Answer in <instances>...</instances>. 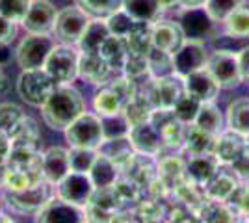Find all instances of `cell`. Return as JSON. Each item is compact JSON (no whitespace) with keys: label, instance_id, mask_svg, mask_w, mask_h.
<instances>
[{"label":"cell","instance_id":"cell-47","mask_svg":"<svg viewBox=\"0 0 249 223\" xmlns=\"http://www.w3.org/2000/svg\"><path fill=\"white\" fill-rule=\"evenodd\" d=\"M227 203L232 205V208L240 216H244V218L249 220V184H242L240 182V186L236 188V191L232 193V197Z\"/></svg>","mask_w":249,"mask_h":223},{"label":"cell","instance_id":"cell-21","mask_svg":"<svg viewBox=\"0 0 249 223\" xmlns=\"http://www.w3.org/2000/svg\"><path fill=\"white\" fill-rule=\"evenodd\" d=\"M244 147H246V138L236 134V132H232V130H229V128H225L214 139L212 154L218 158V162L223 168H229L242 154Z\"/></svg>","mask_w":249,"mask_h":223},{"label":"cell","instance_id":"cell-26","mask_svg":"<svg viewBox=\"0 0 249 223\" xmlns=\"http://www.w3.org/2000/svg\"><path fill=\"white\" fill-rule=\"evenodd\" d=\"M112 34L108 30V24H106V19L103 17H93L91 22L88 24L86 32H84L82 39L78 41V51L86 54H99L103 43L110 37Z\"/></svg>","mask_w":249,"mask_h":223},{"label":"cell","instance_id":"cell-34","mask_svg":"<svg viewBox=\"0 0 249 223\" xmlns=\"http://www.w3.org/2000/svg\"><path fill=\"white\" fill-rule=\"evenodd\" d=\"M199 214L203 223H238L240 218V214L232 208L231 203L208 201V199H205Z\"/></svg>","mask_w":249,"mask_h":223},{"label":"cell","instance_id":"cell-30","mask_svg":"<svg viewBox=\"0 0 249 223\" xmlns=\"http://www.w3.org/2000/svg\"><path fill=\"white\" fill-rule=\"evenodd\" d=\"M192 125L208 132L210 136H218L225 130V112H221L216 103H203Z\"/></svg>","mask_w":249,"mask_h":223},{"label":"cell","instance_id":"cell-4","mask_svg":"<svg viewBox=\"0 0 249 223\" xmlns=\"http://www.w3.org/2000/svg\"><path fill=\"white\" fill-rule=\"evenodd\" d=\"M54 195H56V186L45 179L22 191H13V193L2 191L4 206H8L11 212L21 214V216H26V214L36 216Z\"/></svg>","mask_w":249,"mask_h":223},{"label":"cell","instance_id":"cell-43","mask_svg":"<svg viewBox=\"0 0 249 223\" xmlns=\"http://www.w3.org/2000/svg\"><path fill=\"white\" fill-rule=\"evenodd\" d=\"M95 158H97V151L69 147V162H71V171H74V173L89 175V171L95 164Z\"/></svg>","mask_w":249,"mask_h":223},{"label":"cell","instance_id":"cell-28","mask_svg":"<svg viewBox=\"0 0 249 223\" xmlns=\"http://www.w3.org/2000/svg\"><path fill=\"white\" fill-rule=\"evenodd\" d=\"M89 179L95 184V190L112 188V186H115V182L121 179V168L117 164H114L110 158H106V156L97 153L93 168L89 171Z\"/></svg>","mask_w":249,"mask_h":223},{"label":"cell","instance_id":"cell-49","mask_svg":"<svg viewBox=\"0 0 249 223\" xmlns=\"http://www.w3.org/2000/svg\"><path fill=\"white\" fill-rule=\"evenodd\" d=\"M231 171L238 177L240 181H249V149L244 147L242 154L232 162V166H229Z\"/></svg>","mask_w":249,"mask_h":223},{"label":"cell","instance_id":"cell-15","mask_svg":"<svg viewBox=\"0 0 249 223\" xmlns=\"http://www.w3.org/2000/svg\"><path fill=\"white\" fill-rule=\"evenodd\" d=\"M58 10L49 0H32L30 10L26 13L22 28L26 34H52L56 24Z\"/></svg>","mask_w":249,"mask_h":223},{"label":"cell","instance_id":"cell-32","mask_svg":"<svg viewBox=\"0 0 249 223\" xmlns=\"http://www.w3.org/2000/svg\"><path fill=\"white\" fill-rule=\"evenodd\" d=\"M153 112H155L153 103L147 99V95L143 91H140L130 103L124 104L123 117L126 119L128 127L132 128V127H138V125H143V123H149Z\"/></svg>","mask_w":249,"mask_h":223},{"label":"cell","instance_id":"cell-9","mask_svg":"<svg viewBox=\"0 0 249 223\" xmlns=\"http://www.w3.org/2000/svg\"><path fill=\"white\" fill-rule=\"evenodd\" d=\"M207 69L214 76L221 89H236L244 82V74L240 69L238 52L227 49H218L208 54Z\"/></svg>","mask_w":249,"mask_h":223},{"label":"cell","instance_id":"cell-60","mask_svg":"<svg viewBox=\"0 0 249 223\" xmlns=\"http://www.w3.org/2000/svg\"><path fill=\"white\" fill-rule=\"evenodd\" d=\"M244 223H249V220H248V222H244Z\"/></svg>","mask_w":249,"mask_h":223},{"label":"cell","instance_id":"cell-56","mask_svg":"<svg viewBox=\"0 0 249 223\" xmlns=\"http://www.w3.org/2000/svg\"><path fill=\"white\" fill-rule=\"evenodd\" d=\"M4 86H6V76H4V69L0 67V91L4 89Z\"/></svg>","mask_w":249,"mask_h":223},{"label":"cell","instance_id":"cell-46","mask_svg":"<svg viewBox=\"0 0 249 223\" xmlns=\"http://www.w3.org/2000/svg\"><path fill=\"white\" fill-rule=\"evenodd\" d=\"M103 128H104V138H121V136H128V123L123 117V114L114 117H103Z\"/></svg>","mask_w":249,"mask_h":223},{"label":"cell","instance_id":"cell-13","mask_svg":"<svg viewBox=\"0 0 249 223\" xmlns=\"http://www.w3.org/2000/svg\"><path fill=\"white\" fill-rule=\"evenodd\" d=\"M208 54L210 52H207L205 43L184 41L173 54V73L184 78L190 73H196L199 69L207 67Z\"/></svg>","mask_w":249,"mask_h":223},{"label":"cell","instance_id":"cell-41","mask_svg":"<svg viewBox=\"0 0 249 223\" xmlns=\"http://www.w3.org/2000/svg\"><path fill=\"white\" fill-rule=\"evenodd\" d=\"M74 4L80 6L84 11H88L91 17H103V19L123 8V0H74Z\"/></svg>","mask_w":249,"mask_h":223},{"label":"cell","instance_id":"cell-12","mask_svg":"<svg viewBox=\"0 0 249 223\" xmlns=\"http://www.w3.org/2000/svg\"><path fill=\"white\" fill-rule=\"evenodd\" d=\"M95 193V184L91 182L89 175L86 173H74L71 171L62 182L56 184V195L65 201L88 206Z\"/></svg>","mask_w":249,"mask_h":223},{"label":"cell","instance_id":"cell-24","mask_svg":"<svg viewBox=\"0 0 249 223\" xmlns=\"http://www.w3.org/2000/svg\"><path fill=\"white\" fill-rule=\"evenodd\" d=\"M91 108L99 117H114L123 114L124 103L110 86L104 84L95 89L91 97Z\"/></svg>","mask_w":249,"mask_h":223},{"label":"cell","instance_id":"cell-31","mask_svg":"<svg viewBox=\"0 0 249 223\" xmlns=\"http://www.w3.org/2000/svg\"><path fill=\"white\" fill-rule=\"evenodd\" d=\"M99 54L106 60V64L112 67L114 73H123L126 60H128V47L123 37H117V35H110L106 41L103 43Z\"/></svg>","mask_w":249,"mask_h":223},{"label":"cell","instance_id":"cell-14","mask_svg":"<svg viewBox=\"0 0 249 223\" xmlns=\"http://www.w3.org/2000/svg\"><path fill=\"white\" fill-rule=\"evenodd\" d=\"M128 139L134 147L136 154L142 158H158L164 151V139L160 130L149 121L128 130Z\"/></svg>","mask_w":249,"mask_h":223},{"label":"cell","instance_id":"cell-3","mask_svg":"<svg viewBox=\"0 0 249 223\" xmlns=\"http://www.w3.org/2000/svg\"><path fill=\"white\" fill-rule=\"evenodd\" d=\"M67 147L74 149H91L97 151L104 141L103 117L95 112L86 110L82 116H78L69 127L62 132Z\"/></svg>","mask_w":249,"mask_h":223},{"label":"cell","instance_id":"cell-8","mask_svg":"<svg viewBox=\"0 0 249 223\" xmlns=\"http://www.w3.org/2000/svg\"><path fill=\"white\" fill-rule=\"evenodd\" d=\"M177 22H178L180 30L184 34L186 41L207 43L218 35V22L208 15L205 6L180 8Z\"/></svg>","mask_w":249,"mask_h":223},{"label":"cell","instance_id":"cell-52","mask_svg":"<svg viewBox=\"0 0 249 223\" xmlns=\"http://www.w3.org/2000/svg\"><path fill=\"white\" fill-rule=\"evenodd\" d=\"M15 52H11V45H0V67L8 65Z\"/></svg>","mask_w":249,"mask_h":223},{"label":"cell","instance_id":"cell-10","mask_svg":"<svg viewBox=\"0 0 249 223\" xmlns=\"http://www.w3.org/2000/svg\"><path fill=\"white\" fill-rule=\"evenodd\" d=\"M34 223H89V212H88V206L73 205L54 195L34 216Z\"/></svg>","mask_w":249,"mask_h":223},{"label":"cell","instance_id":"cell-6","mask_svg":"<svg viewBox=\"0 0 249 223\" xmlns=\"http://www.w3.org/2000/svg\"><path fill=\"white\" fill-rule=\"evenodd\" d=\"M91 15L88 11H84L80 6H65L63 10L58 11V17H56V24H54V30L52 35L56 43H62V45H73L76 47L78 41L82 39L84 32L88 28V24L91 22Z\"/></svg>","mask_w":249,"mask_h":223},{"label":"cell","instance_id":"cell-51","mask_svg":"<svg viewBox=\"0 0 249 223\" xmlns=\"http://www.w3.org/2000/svg\"><path fill=\"white\" fill-rule=\"evenodd\" d=\"M238 60H240L242 74H244V80H249V47H244V49L240 51Z\"/></svg>","mask_w":249,"mask_h":223},{"label":"cell","instance_id":"cell-53","mask_svg":"<svg viewBox=\"0 0 249 223\" xmlns=\"http://www.w3.org/2000/svg\"><path fill=\"white\" fill-rule=\"evenodd\" d=\"M207 0H180V8H199V6H205Z\"/></svg>","mask_w":249,"mask_h":223},{"label":"cell","instance_id":"cell-37","mask_svg":"<svg viewBox=\"0 0 249 223\" xmlns=\"http://www.w3.org/2000/svg\"><path fill=\"white\" fill-rule=\"evenodd\" d=\"M223 24V32L234 39H248L249 37V6L242 4L229 15Z\"/></svg>","mask_w":249,"mask_h":223},{"label":"cell","instance_id":"cell-1","mask_svg":"<svg viewBox=\"0 0 249 223\" xmlns=\"http://www.w3.org/2000/svg\"><path fill=\"white\" fill-rule=\"evenodd\" d=\"M45 127L54 132H63L78 116L88 110V103L73 84L58 86L41 108Z\"/></svg>","mask_w":249,"mask_h":223},{"label":"cell","instance_id":"cell-29","mask_svg":"<svg viewBox=\"0 0 249 223\" xmlns=\"http://www.w3.org/2000/svg\"><path fill=\"white\" fill-rule=\"evenodd\" d=\"M214 139H216V136H210L208 132L201 130V128L196 127V125H188L186 134H184V143H182V151H180V153H182L186 158L212 153Z\"/></svg>","mask_w":249,"mask_h":223},{"label":"cell","instance_id":"cell-11","mask_svg":"<svg viewBox=\"0 0 249 223\" xmlns=\"http://www.w3.org/2000/svg\"><path fill=\"white\" fill-rule=\"evenodd\" d=\"M143 93L155 108L173 110L177 101L184 95V82L177 74H169L162 78H149Z\"/></svg>","mask_w":249,"mask_h":223},{"label":"cell","instance_id":"cell-18","mask_svg":"<svg viewBox=\"0 0 249 223\" xmlns=\"http://www.w3.org/2000/svg\"><path fill=\"white\" fill-rule=\"evenodd\" d=\"M114 76L112 67L106 64L101 54H86L80 52V62H78V78L86 84L101 87L108 84Z\"/></svg>","mask_w":249,"mask_h":223},{"label":"cell","instance_id":"cell-42","mask_svg":"<svg viewBox=\"0 0 249 223\" xmlns=\"http://www.w3.org/2000/svg\"><path fill=\"white\" fill-rule=\"evenodd\" d=\"M201 101L197 99H194L192 95H184L180 97L178 101H177V104L173 106V116L180 121V123H184V125H192L194 121H196V117H197V112L199 108H201Z\"/></svg>","mask_w":249,"mask_h":223},{"label":"cell","instance_id":"cell-19","mask_svg":"<svg viewBox=\"0 0 249 223\" xmlns=\"http://www.w3.org/2000/svg\"><path fill=\"white\" fill-rule=\"evenodd\" d=\"M151 39H153L155 49L169 54H175L178 51V47L186 41L178 22L169 21V19H158L156 22H153Z\"/></svg>","mask_w":249,"mask_h":223},{"label":"cell","instance_id":"cell-38","mask_svg":"<svg viewBox=\"0 0 249 223\" xmlns=\"http://www.w3.org/2000/svg\"><path fill=\"white\" fill-rule=\"evenodd\" d=\"M24 117H26V112L22 110V106L10 101L0 103V132L11 136L19 128Z\"/></svg>","mask_w":249,"mask_h":223},{"label":"cell","instance_id":"cell-54","mask_svg":"<svg viewBox=\"0 0 249 223\" xmlns=\"http://www.w3.org/2000/svg\"><path fill=\"white\" fill-rule=\"evenodd\" d=\"M160 4H162L164 10H169V8H173V6H178L180 0H160Z\"/></svg>","mask_w":249,"mask_h":223},{"label":"cell","instance_id":"cell-16","mask_svg":"<svg viewBox=\"0 0 249 223\" xmlns=\"http://www.w3.org/2000/svg\"><path fill=\"white\" fill-rule=\"evenodd\" d=\"M71 173V162H69V147L52 145L43 151L41 156V175L43 179L51 184L62 182Z\"/></svg>","mask_w":249,"mask_h":223},{"label":"cell","instance_id":"cell-33","mask_svg":"<svg viewBox=\"0 0 249 223\" xmlns=\"http://www.w3.org/2000/svg\"><path fill=\"white\" fill-rule=\"evenodd\" d=\"M123 10L140 22H156L160 19L162 8L160 0H123Z\"/></svg>","mask_w":249,"mask_h":223},{"label":"cell","instance_id":"cell-23","mask_svg":"<svg viewBox=\"0 0 249 223\" xmlns=\"http://www.w3.org/2000/svg\"><path fill=\"white\" fill-rule=\"evenodd\" d=\"M219 168H221V164L212 153L190 156V158H186V181L203 188L218 173Z\"/></svg>","mask_w":249,"mask_h":223},{"label":"cell","instance_id":"cell-57","mask_svg":"<svg viewBox=\"0 0 249 223\" xmlns=\"http://www.w3.org/2000/svg\"><path fill=\"white\" fill-rule=\"evenodd\" d=\"M2 206H4V197H2V193H0V212H2Z\"/></svg>","mask_w":249,"mask_h":223},{"label":"cell","instance_id":"cell-35","mask_svg":"<svg viewBox=\"0 0 249 223\" xmlns=\"http://www.w3.org/2000/svg\"><path fill=\"white\" fill-rule=\"evenodd\" d=\"M11 147H30V149H39V139H41V128L37 125V121L32 116L26 114L22 119L19 128L10 136Z\"/></svg>","mask_w":249,"mask_h":223},{"label":"cell","instance_id":"cell-55","mask_svg":"<svg viewBox=\"0 0 249 223\" xmlns=\"http://www.w3.org/2000/svg\"><path fill=\"white\" fill-rule=\"evenodd\" d=\"M0 223H19L13 216H10V214L6 212H0Z\"/></svg>","mask_w":249,"mask_h":223},{"label":"cell","instance_id":"cell-2","mask_svg":"<svg viewBox=\"0 0 249 223\" xmlns=\"http://www.w3.org/2000/svg\"><path fill=\"white\" fill-rule=\"evenodd\" d=\"M58 87L56 80L43 69H24L17 76L15 91L24 104L32 108H41L52 91Z\"/></svg>","mask_w":249,"mask_h":223},{"label":"cell","instance_id":"cell-40","mask_svg":"<svg viewBox=\"0 0 249 223\" xmlns=\"http://www.w3.org/2000/svg\"><path fill=\"white\" fill-rule=\"evenodd\" d=\"M138 22L140 21L132 19L123 8L106 17V24H108L110 34H112V35H117V37H123V39H126V37L132 34V30L136 28Z\"/></svg>","mask_w":249,"mask_h":223},{"label":"cell","instance_id":"cell-27","mask_svg":"<svg viewBox=\"0 0 249 223\" xmlns=\"http://www.w3.org/2000/svg\"><path fill=\"white\" fill-rule=\"evenodd\" d=\"M156 171H158V181L162 182L167 188H173V186H178L186 181V158L182 156H164L160 158L158 166H156Z\"/></svg>","mask_w":249,"mask_h":223},{"label":"cell","instance_id":"cell-50","mask_svg":"<svg viewBox=\"0 0 249 223\" xmlns=\"http://www.w3.org/2000/svg\"><path fill=\"white\" fill-rule=\"evenodd\" d=\"M11 153V139L8 134L0 132V164H4L8 154Z\"/></svg>","mask_w":249,"mask_h":223},{"label":"cell","instance_id":"cell-5","mask_svg":"<svg viewBox=\"0 0 249 223\" xmlns=\"http://www.w3.org/2000/svg\"><path fill=\"white\" fill-rule=\"evenodd\" d=\"M56 47L52 34H26L15 49V62L24 69H43L47 58Z\"/></svg>","mask_w":249,"mask_h":223},{"label":"cell","instance_id":"cell-36","mask_svg":"<svg viewBox=\"0 0 249 223\" xmlns=\"http://www.w3.org/2000/svg\"><path fill=\"white\" fill-rule=\"evenodd\" d=\"M43 181L39 175H34L30 171H22V170H11L4 166L2 171V179H0V190L2 191H22L26 188L34 186L36 182Z\"/></svg>","mask_w":249,"mask_h":223},{"label":"cell","instance_id":"cell-25","mask_svg":"<svg viewBox=\"0 0 249 223\" xmlns=\"http://www.w3.org/2000/svg\"><path fill=\"white\" fill-rule=\"evenodd\" d=\"M225 128L240 136H249V97L232 99L225 110Z\"/></svg>","mask_w":249,"mask_h":223},{"label":"cell","instance_id":"cell-20","mask_svg":"<svg viewBox=\"0 0 249 223\" xmlns=\"http://www.w3.org/2000/svg\"><path fill=\"white\" fill-rule=\"evenodd\" d=\"M240 186V179L231 171V168H219L218 173L210 179V181L201 188L203 195L207 197L208 201H219L227 203L232 193L236 191V188Z\"/></svg>","mask_w":249,"mask_h":223},{"label":"cell","instance_id":"cell-45","mask_svg":"<svg viewBox=\"0 0 249 223\" xmlns=\"http://www.w3.org/2000/svg\"><path fill=\"white\" fill-rule=\"evenodd\" d=\"M246 0H207L205 10L216 22H223Z\"/></svg>","mask_w":249,"mask_h":223},{"label":"cell","instance_id":"cell-17","mask_svg":"<svg viewBox=\"0 0 249 223\" xmlns=\"http://www.w3.org/2000/svg\"><path fill=\"white\" fill-rule=\"evenodd\" d=\"M182 82H184V93L192 95L201 103H216L218 101L221 87L207 67L199 69L196 73H190L182 78Z\"/></svg>","mask_w":249,"mask_h":223},{"label":"cell","instance_id":"cell-44","mask_svg":"<svg viewBox=\"0 0 249 223\" xmlns=\"http://www.w3.org/2000/svg\"><path fill=\"white\" fill-rule=\"evenodd\" d=\"M30 4L32 0H0V15L17 24H22L30 10Z\"/></svg>","mask_w":249,"mask_h":223},{"label":"cell","instance_id":"cell-48","mask_svg":"<svg viewBox=\"0 0 249 223\" xmlns=\"http://www.w3.org/2000/svg\"><path fill=\"white\" fill-rule=\"evenodd\" d=\"M19 24L0 15V45H11L17 37Z\"/></svg>","mask_w":249,"mask_h":223},{"label":"cell","instance_id":"cell-39","mask_svg":"<svg viewBox=\"0 0 249 223\" xmlns=\"http://www.w3.org/2000/svg\"><path fill=\"white\" fill-rule=\"evenodd\" d=\"M147 64H149V74L151 78H162V76H169L173 73V54L158 51V49H151V52L147 56Z\"/></svg>","mask_w":249,"mask_h":223},{"label":"cell","instance_id":"cell-58","mask_svg":"<svg viewBox=\"0 0 249 223\" xmlns=\"http://www.w3.org/2000/svg\"><path fill=\"white\" fill-rule=\"evenodd\" d=\"M246 147L249 149V136H246Z\"/></svg>","mask_w":249,"mask_h":223},{"label":"cell","instance_id":"cell-7","mask_svg":"<svg viewBox=\"0 0 249 223\" xmlns=\"http://www.w3.org/2000/svg\"><path fill=\"white\" fill-rule=\"evenodd\" d=\"M78 62H80L78 47L56 43V47L47 58L45 71L56 80L58 86L74 84L78 80Z\"/></svg>","mask_w":249,"mask_h":223},{"label":"cell","instance_id":"cell-59","mask_svg":"<svg viewBox=\"0 0 249 223\" xmlns=\"http://www.w3.org/2000/svg\"><path fill=\"white\" fill-rule=\"evenodd\" d=\"M89 223H104V222H89Z\"/></svg>","mask_w":249,"mask_h":223},{"label":"cell","instance_id":"cell-22","mask_svg":"<svg viewBox=\"0 0 249 223\" xmlns=\"http://www.w3.org/2000/svg\"><path fill=\"white\" fill-rule=\"evenodd\" d=\"M99 154H103L106 158H110L114 164H117L121 171L130 168L138 158L134 147L130 143L128 136H121V138H104L101 147L97 149Z\"/></svg>","mask_w":249,"mask_h":223}]
</instances>
